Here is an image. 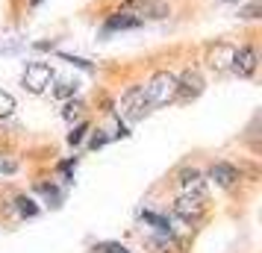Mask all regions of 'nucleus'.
Returning <instances> with one entry per match:
<instances>
[{"label":"nucleus","instance_id":"1","mask_svg":"<svg viewBox=\"0 0 262 253\" xmlns=\"http://www.w3.org/2000/svg\"><path fill=\"white\" fill-rule=\"evenodd\" d=\"M144 88V97L150 106H168L174 97H177V77L171 71H159L150 77V83L142 85Z\"/></svg>","mask_w":262,"mask_h":253},{"label":"nucleus","instance_id":"2","mask_svg":"<svg viewBox=\"0 0 262 253\" xmlns=\"http://www.w3.org/2000/svg\"><path fill=\"white\" fill-rule=\"evenodd\" d=\"M121 118L124 121H142L147 112H150V103H147V97H144V88L142 85H130L124 97H121Z\"/></svg>","mask_w":262,"mask_h":253},{"label":"nucleus","instance_id":"3","mask_svg":"<svg viewBox=\"0 0 262 253\" xmlns=\"http://www.w3.org/2000/svg\"><path fill=\"white\" fill-rule=\"evenodd\" d=\"M21 83H24L27 91L41 95V91L53 83V68H50L48 62H30L27 71H24V77H21Z\"/></svg>","mask_w":262,"mask_h":253},{"label":"nucleus","instance_id":"4","mask_svg":"<svg viewBox=\"0 0 262 253\" xmlns=\"http://www.w3.org/2000/svg\"><path fill=\"white\" fill-rule=\"evenodd\" d=\"M203 88H206V83H203L201 71H194V68H186L177 77V97L180 100H194V97L203 95Z\"/></svg>","mask_w":262,"mask_h":253},{"label":"nucleus","instance_id":"5","mask_svg":"<svg viewBox=\"0 0 262 253\" xmlns=\"http://www.w3.org/2000/svg\"><path fill=\"white\" fill-rule=\"evenodd\" d=\"M203 209H206V197H198V194H180L174 200V215L183 221H198Z\"/></svg>","mask_w":262,"mask_h":253},{"label":"nucleus","instance_id":"6","mask_svg":"<svg viewBox=\"0 0 262 253\" xmlns=\"http://www.w3.org/2000/svg\"><path fill=\"white\" fill-rule=\"evenodd\" d=\"M233 53H236V48H230V44H224V41H218V44L209 48L206 62H209V68H212L215 74H227L230 68H233Z\"/></svg>","mask_w":262,"mask_h":253},{"label":"nucleus","instance_id":"7","mask_svg":"<svg viewBox=\"0 0 262 253\" xmlns=\"http://www.w3.org/2000/svg\"><path fill=\"white\" fill-rule=\"evenodd\" d=\"M136 15H142V18H168L171 15V6H168V0H130V6Z\"/></svg>","mask_w":262,"mask_h":253},{"label":"nucleus","instance_id":"8","mask_svg":"<svg viewBox=\"0 0 262 253\" xmlns=\"http://www.w3.org/2000/svg\"><path fill=\"white\" fill-rule=\"evenodd\" d=\"M256 65H259L256 50H253V48H238L236 53H233V68H230V71L238 74V77H253Z\"/></svg>","mask_w":262,"mask_h":253},{"label":"nucleus","instance_id":"9","mask_svg":"<svg viewBox=\"0 0 262 253\" xmlns=\"http://www.w3.org/2000/svg\"><path fill=\"white\" fill-rule=\"evenodd\" d=\"M209 180H215V186H221V189H230L238 180V168L230 162H215L209 168Z\"/></svg>","mask_w":262,"mask_h":253},{"label":"nucleus","instance_id":"10","mask_svg":"<svg viewBox=\"0 0 262 253\" xmlns=\"http://www.w3.org/2000/svg\"><path fill=\"white\" fill-rule=\"evenodd\" d=\"M142 24H144L142 15H136L133 9H121V12L109 15L106 30H136V27H142Z\"/></svg>","mask_w":262,"mask_h":253},{"label":"nucleus","instance_id":"11","mask_svg":"<svg viewBox=\"0 0 262 253\" xmlns=\"http://www.w3.org/2000/svg\"><path fill=\"white\" fill-rule=\"evenodd\" d=\"M180 189L183 194H198V197H206V182H203L201 171H183L180 174Z\"/></svg>","mask_w":262,"mask_h":253},{"label":"nucleus","instance_id":"12","mask_svg":"<svg viewBox=\"0 0 262 253\" xmlns=\"http://www.w3.org/2000/svg\"><path fill=\"white\" fill-rule=\"evenodd\" d=\"M12 112H15V97L0 88V118H6V115H12Z\"/></svg>","mask_w":262,"mask_h":253},{"label":"nucleus","instance_id":"13","mask_svg":"<svg viewBox=\"0 0 262 253\" xmlns=\"http://www.w3.org/2000/svg\"><path fill=\"white\" fill-rule=\"evenodd\" d=\"M83 100H71V103H65V112H62V115H65V121H74V118H80V115H83Z\"/></svg>","mask_w":262,"mask_h":253},{"label":"nucleus","instance_id":"14","mask_svg":"<svg viewBox=\"0 0 262 253\" xmlns=\"http://www.w3.org/2000/svg\"><path fill=\"white\" fill-rule=\"evenodd\" d=\"M15 203H18V212H21V215H24V218H33V215H36V212H38V206L33 203L30 197H18Z\"/></svg>","mask_w":262,"mask_h":253},{"label":"nucleus","instance_id":"15","mask_svg":"<svg viewBox=\"0 0 262 253\" xmlns=\"http://www.w3.org/2000/svg\"><path fill=\"white\" fill-rule=\"evenodd\" d=\"M259 15H262V3H250V6H242L238 9V18H245V21H253Z\"/></svg>","mask_w":262,"mask_h":253},{"label":"nucleus","instance_id":"16","mask_svg":"<svg viewBox=\"0 0 262 253\" xmlns=\"http://www.w3.org/2000/svg\"><path fill=\"white\" fill-rule=\"evenodd\" d=\"M74 91H77V83H71V80H65V83H59L56 88H53V95L56 97H71Z\"/></svg>","mask_w":262,"mask_h":253},{"label":"nucleus","instance_id":"17","mask_svg":"<svg viewBox=\"0 0 262 253\" xmlns=\"http://www.w3.org/2000/svg\"><path fill=\"white\" fill-rule=\"evenodd\" d=\"M85 133H89V124H85V121H83V124H77V130H74V133L68 135V145H80V142H83V135H85Z\"/></svg>","mask_w":262,"mask_h":253},{"label":"nucleus","instance_id":"18","mask_svg":"<svg viewBox=\"0 0 262 253\" xmlns=\"http://www.w3.org/2000/svg\"><path fill=\"white\" fill-rule=\"evenodd\" d=\"M97 250H103V253H130L124 244H100Z\"/></svg>","mask_w":262,"mask_h":253},{"label":"nucleus","instance_id":"19","mask_svg":"<svg viewBox=\"0 0 262 253\" xmlns=\"http://www.w3.org/2000/svg\"><path fill=\"white\" fill-rule=\"evenodd\" d=\"M62 59H68L71 65H77V68H83V71H92V62H85V59H77V56H62Z\"/></svg>","mask_w":262,"mask_h":253},{"label":"nucleus","instance_id":"20","mask_svg":"<svg viewBox=\"0 0 262 253\" xmlns=\"http://www.w3.org/2000/svg\"><path fill=\"white\" fill-rule=\"evenodd\" d=\"M103 145H106V135H95V139H92V147H95V150L103 147Z\"/></svg>","mask_w":262,"mask_h":253},{"label":"nucleus","instance_id":"21","mask_svg":"<svg viewBox=\"0 0 262 253\" xmlns=\"http://www.w3.org/2000/svg\"><path fill=\"white\" fill-rule=\"evenodd\" d=\"M224 3H238V0H224Z\"/></svg>","mask_w":262,"mask_h":253}]
</instances>
